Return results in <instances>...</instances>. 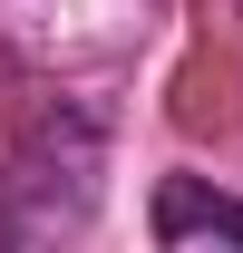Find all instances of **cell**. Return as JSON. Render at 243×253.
<instances>
[{"mask_svg":"<svg viewBox=\"0 0 243 253\" xmlns=\"http://www.w3.org/2000/svg\"><path fill=\"white\" fill-rule=\"evenodd\" d=\"M97 175H107V117L78 97H39L30 126L0 156V244H59L97 214Z\"/></svg>","mask_w":243,"mask_h":253,"instance_id":"obj_1","label":"cell"},{"mask_svg":"<svg viewBox=\"0 0 243 253\" xmlns=\"http://www.w3.org/2000/svg\"><path fill=\"white\" fill-rule=\"evenodd\" d=\"M243 244V195L204 185V175H165L156 185V244Z\"/></svg>","mask_w":243,"mask_h":253,"instance_id":"obj_2","label":"cell"}]
</instances>
